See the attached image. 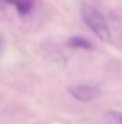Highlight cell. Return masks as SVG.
Here are the masks:
<instances>
[{
  "mask_svg": "<svg viewBox=\"0 0 122 124\" xmlns=\"http://www.w3.org/2000/svg\"><path fill=\"white\" fill-rule=\"evenodd\" d=\"M83 20L99 39H102V40L111 39V31H109L108 22L101 12H98L96 9L85 6L83 7Z\"/></svg>",
  "mask_w": 122,
  "mask_h": 124,
  "instance_id": "6da1fadb",
  "label": "cell"
},
{
  "mask_svg": "<svg viewBox=\"0 0 122 124\" xmlns=\"http://www.w3.org/2000/svg\"><path fill=\"white\" fill-rule=\"evenodd\" d=\"M70 95L78 100V101H92L101 95V90L93 87V85H86V84H76L69 88Z\"/></svg>",
  "mask_w": 122,
  "mask_h": 124,
  "instance_id": "7a4b0ae2",
  "label": "cell"
},
{
  "mask_svg": "<svg viewBox=\"0 0 122 124\" xmlns=\"http://www.w3.org/2000/svg\"><path fill=\"white\" fill-rule=\"evenodd\" d=\"M0 4L1 6H4V4H13L16 7V10L19 12L20 16H26V15H29L32 12L34 1L33 0H0Z\"/></svg>",
  "mask_w": 122,
  "mask_h": 124,
  "instance_id": "3957f363",
  "label": "cell"
},
{
  "mask_svg": "<svg viewBox=\"0 0 122 124\" xmlns=\"http://www.w3.org/2000/svg\"><path fill=\"white\" fill-rule=\"evenodd\" d=\"M66 46L73 48V49H83V51L92 49V43L88 39L82 38V36H72V38L66 42Z\"/></svg>",
  "mask_w": 122,
  "mask_h": 124,
  "instance_id": "277c9868",
  "label": "cell"
},
{
  "mask_svg": "<svg viewBox=\"0 0 122 124\" xmlns=\"http://www.w3.org/2000/svg\"><path fill=\"white\" fill-rule=\"evenodd\" d=\"M109 114H111V116H112V117L118 121V123L122 124V113H118V111H111Z\"/></svg>",
  "mask_w": 122,
  "mask_h": 124,
  "instance_id": "5b68a950",
  "label": "cell"
},
{
  "mask_svg": "<svg viewBox=\"0 0 122 124\" xmlns=\"http://www.w3.org/2000/svg\"><path fill=\"white\" fill-rule=\"evenodd\" d=\"M0 49H1V38H0Z\"/></svg>",
  "mask_w": 122,
  "mask_h": 124,
  "instance_id": "8992f818",
  "label": "cell"
}]
</instances>
